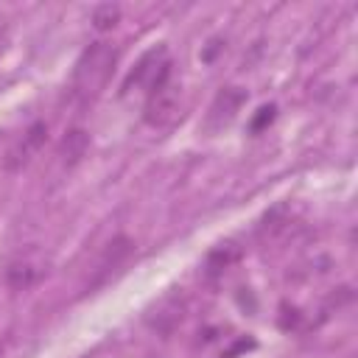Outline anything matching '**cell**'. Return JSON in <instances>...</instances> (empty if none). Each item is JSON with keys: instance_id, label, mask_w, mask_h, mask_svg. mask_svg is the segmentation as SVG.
<instances>
[{"instance_id": "cell-3", "label": "cell", "mask_w": 358, "mask_h": 358, "mask_svg": "<svg viewBox=\"0 0 358 358\" xmlns=\"http://www.w3.org/2000/svg\"><path fill=\"white\" fill-rule=\"evenodd\" d=\"M243 103H246V90H241V87H221L215 92L213 103L207 106V115H204L201 129L207 134H215V131L227 129L238 117V112H241Z\"/></svg>"}, {"instance_id": "cell-11", "label": "cell", "mask_w": 358, "mask_h": 358, "mask_svg": "<svg viewBox=\"0 0 358 358\" xmlns=\"http://www.w3.org/2000/svg\"><path fill=\"white\" fill-rule=\"evenodd\" d=\"M274 117H277V106H274V103L260 106V109L255 112V117L249 120V131H252V134H260L266 126H271V123H274Z\"/></svg>"}, {"instance_id": "cell-10", "label": "cell", "mask_w": 358, "mask_h": 358, "mask_svg": "<svg viewBox=\"0 0 358 358\" xmlns=\"http://www.w3.org/2000/svg\"><path fill=\"white\" fill-rule=\"evenodd\" d=\"M235 257H238V252H235L229 243H227V246H221V249H215V252L207 257V274H210V277L221 274V271H224Z\"/></svg>"}, {"instance_id": "cell-7", "label": "cell", "mask_w": 358, "mask_h": 358, "mask_svg": "<svg viewBox=\"0 0 358 358\" xmlns=\"http://www.w3.org/2000/svg\"><path fill=\"white\" fill-rule=\"evenodd\" d=\"M39 268L31 263V260H17V263H11L8 266V271H6V282L14 288V291H25L28 285H34L36 280H39Z\"/></svg>"}, {"instance_id": "cell-4", "label": "cell", "mask_w": 358, "mask_h": 358, "mask_svg": "<svg viewBox=\"0 0 358 358\" xmlns=\"http://www.w3.org/2000/svg\"><path fill=\"white\" fill-rule=\"evenodd\" d=\"M45 140H48V126H45L42 120H34V123L14 140V145L8 148L6 159H3L6 171H8V173H17V171L28 168L31 159H34V157L39 154V148L45 145Z\"/></svg>"}, {"instance_id": "cell-1", "label": "cell", "mask_w": 358, "mask_h": 358, "mask_svg": "<svg viewBox=\"0 0 358 358\" xmlns=\"http://www.w3.org/2000/svg\"><path fill=\"white\" fill-rule=\"evenodd\" d=\"M115 59H117V50L109 45V42H92L76 62V70H73V95L81 98V101H90L101 92V87L109 81L112 70H115Z\"/></svg>"}, {"instance_id": "cell-9", "label": "cell", "mask_w": 358, "mask_h": 358, "mask_svg": "<svg viewBox=\"0 0 358 358\" xmlns=\"http://www.w3.org/2000/svg\"><path fill=\"white\" fill-rule=\"evenodd\" d=\"M120 22V6L117 3H103L92 8V25L95 31H112Z\"/></svg>"}, {"instance_id": "cell-2", "label": "cell", "mask_w": 358, "mask_h": 358, "mask_svg": "<svg viewBox=\"0 0 358 358\" xmlns=\"http://www.w3.org/2000/svg\"><path fill=\"white\" fill-rule=\"evenodd\" d=\"M176 109H179V84L173 81V70H171V62L165 59L154 78L148 81V98H145V109H143V117L148 126L154 129H165L173 117H176Z\"/></svg>"}, {"instance_id": "cell-8", "label": "cell", "mask_w": 358, "mask_h": 358, "mask_svg": "<svg viewBox=\"0 0 358 358\" xmlns=\"http://www.w3.org/2000/svg\"><path fill=\"white\" fill-rule=\"evenodd\" d=\"M129 252H131V241H129V238H123V235H120V238L109 241V243H106V249H103V257L98 260V280H101L103 274H109V271H112V268H115V266H117Z\"/></svg>"}, {"instance_id": "cell-5", "label": "cell", "mask_w": 358, "mask_h": 358, "mask_svg": "<svg viewBox=\"0 0 358 358\" xmlns=\"http://www.w3.org/2000/svg\"><path fill=\"white\" fill-rule=\"evenodd\" d=\"M165 62V45H157V48H151V50H145L143 56H140V62L129 70V76L123 78V87H120V92L126 95V92H131V87H140V84H145L148 87V81L154 78V73H157V67Z\"/></svg>"}, {"instance_id": "cell-6", "label": "cell", "mask_w": 358, "mask_h": 358, "mask_svg": "<svg viewBox=\"0 0 358 358\" xmlns=\"http://www.w3.org/2000/svg\"><path fill=\"white\" fill-rule=\"evenodd\" d=\"M90 148V134L84 129H70L59 143V159L64 168H76Z\"/></svg>"}, {"instance_id": "cell-12", "label": "cell", "mask_w": 358, "mask_h": 358, "mask_svg": "<svg viewBox=\"0 0 358 358\" xmlns=\"http://www.w3.org/2000/svg\"><path fill=\"white\" fill-rule=\"evenodd\" d=\"M3 36H6V25L0 22V48H3Z\"/></svg>"}]
</instances>
